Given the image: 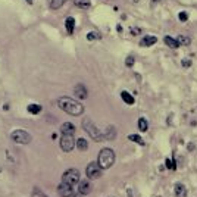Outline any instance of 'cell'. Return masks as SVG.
<instances>
[{"instance_id": "6da1fadb", "label": "cell", "mask_w": 197, "mask_h": 197, "mask_svg": "<svg viewBox=\"0 0 197 197\" xmlns=\"http://www.w3.org/2000/svg\"><path fill=\"white\" fill-rule=\"evenodd\" d=\"M57 106L62 109V111H65L66 113L72 115V116H79L84 113V106L77 102V100H72L69 97H60L57 100Z\"/></svg>"}, {"instance_id": "7a4b0ae2", "label": "cell", "mask_w": 197, "mask_h": 197, "mask_svg": "<svg viewBox=\"0 0 197 197\" xmlns=\"http://www.w3.org/2000/svg\"><path fill=\"white\" fill-rule=\"evenodd\" d=\"M99 160H97V163H99V166L102 168V169H109L113 163H115V151L112 150V149H102L100 150V153H99Z\"/></svg>"}, {"instance_id": "3957f363", "label": "cell", "mask_w": 197, "mask_h": 197, "mask_svg": "<svg viewBox=\"0 0 197 197\" xmlns=\"http://www.w3.org/2000/svg\"><path fill=\"white\" fill-rule=\"evenodd\" d=\"M82 128H84V131H87V134H88L94 141H102L103 138H104V135L100 133V129L91 122V119H88V118H85L84 121H82Z\"/></svg>"}, {"instance_id": "277c9868", "label": "cell", "mask_w": 197, "mask_h": 197, "mask_svg": "<svg viewBox=\"0 0 197 197\" xmlns=\"http://www.w3.org/2000/svg\"><path fill=\"white\" fill-rule=\"evenodd\" d=\"M10 138L15 143H18V144H30L31 140H32L31 134L28 133V131H25V129H15V131H12Z\"/></svg>"}, {"instance_id": "5b68a950", "label": "cell", "mask_w": 197, "mask_h": 197, "mask_svg": "<svg viewBox=\"0 0 197 197\" xmlns=\"http://www.w3.org/2000/svg\"><path fill=\"white\" fill-rule=\"evenodd\" d=\"M62 181L68 182V184H71V185L79 182V172H78L77 169H74V168H69L66 172H63V175H62Z\"/></svg>"}, {"instance_id": "8992f818", "label": "cell", "mask_w": 197, "mask_h": 197, "mask_svg": "<svg viewBox=\"0 0 197 197\" xmlns=\"http://www.w3.org/2000/svg\"><path fill=\"white\" fill-rule=\"evenodd\" d=\"M100 166H99V163H96V162H91L88 166H87V169H85V173H87V178H90V180H96V178H99L100 177Z\"/></svg>"}, {"instance_id": "52a82bcc", "label": "cell", "mask_w": 197, "mask_h": 197, "mask_svg": "<svg viewBox=\"0 0 197 197\" xmlns=\"http://www.w3.org/2000/svg\"><path fill=\"white\" fill-rule=\"evenodd\" d=\"M75 147V141L72 138V135H63L60 137V149L63 151H71Z\"/></svg>"}, {"instance_id": "ba28073f", "label": "cell", "mask_w": 197, "mask_h": 197, "mask_svg": "<svg viewBox=\"0 0 197 197\" xmlns=\"http://www.w3.org/2000/svg\"><path fill=\"white\" fill-rule=\"evenodd\" d=\"M57 193H59V196L60 197H72V185L71 184H68V182H65V181H62L59 185H57Z\"/></svg>"}, {"instance_id": "9c48e42d", "label": "cell", "mask_w": 197, "mask_h": 197, "mask_svg": "<svg viewBox=\"0 0 197 197\" xmlns=\"http://www.w3.org/2000/svg\"><path fill=\"white\" fill-rule=\"evenodd\" d=\"M74 94H75L77 99L84 100V99H87V96H88V91H87V87H84L82 84H77L75 88H74Z\"/></svg>"}, {"instance_id": "30bf717a", "label": "cell", "mask_w": 197, "mask_h": 197, "mask_svg": "<svg viewBox=\"0 0 197 197\" xmlns=\"http://www.w3.org/2000/svg\"><path fill=\"white\" fill-rule=\"evenodd\" d=\"M60 133L63 135H72L75 133V125L71 124V122H63L60 125Z\"/></svg>"}, {"instance_id": "8fae6325", "label": "cell", "mask_w": 197, "mask_h": 197, "mask_svg": "<svg viewBox=\"0 0 197 197\" xmlns=\"http://www.w3.org/2000/svg\"><path fill=\"white\" fill-rule=\"evenodd\" d=\"M155 43H158V37H155V35H146L140 41V46L141 47H149V46H153Z\"/></svg>"}, {"instance_id": "7c38bea8", "label": "cell", "mask_w": 197, "mask_h": 197, "mask_svg": "<svg viewBox=\"0 0 197 197\" xmlns=\"http://www.w3.org/2000/svg\"><path fill=\"white\" fill-rule=\"evenodd\" d=\"M91 190V182L90 181H79V187H78V191L81 196H85V194H88Z\"/></svg>"}, {"instance_id": "4fadbf2b", "label": "cell", "mask_w": 197, "mask_h": 197, "mask_svg": "<svg viewBox=\"0 0 197 197\" xmlns=\"http://www.w3.org/2000/svg\"><path fill=\"white\" fill-rule=\"evenodd\" d=\"M163 41H165V44H166L168 47H171V49H178V47H180L178 40L173 38V37H171V35H165Z\"/></svg>"}, {"instance_id": "5bb4252c", "label": "cell", "mask_w": 197, "mask_h": 197, "mask_svg": "<svg viewBox=\"0 0 197 197\" xmlns=\"http://www.w3.org/2000/svg\"><path fill=\"white\" fill-rule=\"evenodd\" d=\"M173 191H175V196L177 197H187V188L184 184H177Z\"/></svg>"}, {"instance_id": "9a60e30c", "label": "cell", "mask_w": 197, "mask_h": 197, "mask_svg": "<svg viewBox=\"0 0 197 197\" xmlns=\"http://www.w3.org/2000/svg\"><path fill=\"white\" fill-rule=\"evenodd\" d=\"M65 27H66L68 34H72V32H74V28H75V19H74L72 16L66 18V21H65Z\"/></svg>"}, {"instance_id": "2e32d148", "label": "cell", "mask_w": 197, "mask_h": 197, "mask_svg": "<svg viewBox=\"0 0 197 197\" xmlns=\"http://www.w3.org/2000/svg\"><path fill=\"white\" fill-rule=\"evenodd\" d=\"M121 99H122L126 104H134V103H135V99L131 96L128 91H121Z\"/></svg>"}, {"instance_id": "e0dca14e", "label": "cell", "mask_w": 197, "mask_h": 197, "mask_svg": "<svg viewBox=\"0 0 197 197\" xmlns=\"http://www.w3.org/2000/svg\"><path fill=\"white\" fill-rule=\"evenodd\" d=\"M27 111H28V113H31V115H38V113L43 111V107H41L40 104H28V106H27Z\"/></svg>"}, {"instance_id": "ac0fdd59", "label": "cell", "mask_w": 197, "mask_h": 197, "mask_svg": "<svg viewBox=\"0 0 197 197\" xmlns=\"http://www.w3.org/2000/svg\"><path fill=\"white\" fill-rule=\"evenodd\" d=\"M74 3H75V6H78L81 9H88L91 6L90 0H74Z\"/></svg>"}, {"instance_id": "d6986e66", "label": "cell", "mask_w": 197, "mask_h": 197, "mask_svg": "<svg viewBox=\"0 0 197 197\" xmlns=\"http://www.w3.org/2000/svg\"><path fill=\"white\" fill-rule=\"evenodd\" d=\"M104 137H106L107 140H113V138L116 137V129H115V126H107Z\"/></svg>"}, {"instance_id": "ffe728a7", "label": "cell", "mask_w": 197, "mask_h": 197, "mask_svg": "<svg viewBox=\"0 0 197 197\" xmlns=\"http://www.w3.org/2000/svg\"><path fill=\"white\" fill-rule=\"evenodd\" d=\"M128 140H129V141H134V143H137V144H140V146H144V144H146L144 140H143L138 134H129V135H128Z\"/></svg>"}, {"instance_id": "44dd1931", "label": "cell", "mask_w": 197, "mask_h": 197, "mask_svg": "<svg viewBox=\"0 0 197 197\" xmlns=\"http://www.w3.org/2000/svg\"><path fill=\"white\" fill-rule=\"evenodd\" d=\"M75 146H77L81 151H85L87 149H88V143H87V140H85V138H78Z\"/></svg>"}, {"instance_id": "7402d4cb", "label": "cell", "mask_w": 197, "mask_h": 197, "mask_svg": "<svg viewBox=\"0 0 197 197\" xmlns=\"http://www.w3.org/2000/svg\"><path fill=\"white\" fill-rule=\"evenodd\" d=\"M138 129L141 131V133H146V131L149 129V122L146 118H140L138 119Z\"/></svg>"}, {"instance_id": "603a6c76", "label": "cell", "mask_w": 197, "mask_h": 197, "mask_svg": "<svg viewBox=\"0 0 197 197\" xmlns=\"http://www.w3.org/2000/svg\"><path fill=\"white\" fill-rule=\"evenodd\" d=\"M165 166L171 171H177V163H175V159L173 158H166L165 160Z\"/></svg>"}, {"instance_id": "cb8c5ba5", "label": "cell", "mask_w": 197, "mask_h": 197, "mask_svg": "<svg viewBox=\"0 0 197 197\" xmlns=\"http://www.w3.org/2000/svg\"><path fill=\"white\" fill-rule=\"evenodd\" d=\"M177 40H178V43L181 46H190L191 44V38L188 35H180Z\"/></svg>"}, {"instance_id": "d4e9b609", "label": "cell", "mask_w": 197, "mask_h": 197, "mask_svg": "<svg viewBox=\"0 0 197 197\" xmlns=\"http://www.w3.org/2000/svg\"><path fill=\"white\" fill-rule=\"evenodd\" d=\"M100 38H102V35H100V32H97V31H91V32L87 34V40H88V41H97V40H100Z\"/></svg>"}, {"instance_id": "484cf974", "label": "cell", "mask_w": 197, "mask_h": 197, "mask_svg": "<svg viewBox=\"0 0 197 197\" xmlns=\"http://www.w3.org/2000/svg\"><path fill=\"white\" fill-rule=\"evenodd\" d=\"M65 3H66V0H52V2H50V8L56 10V9L62 8Z\"/></svg>"}, {"instance_id": "4316f807", "label": "cell", "mask_w": 197, "mask_h": 197, "mask_svg": "<svg viewBox=\"0 0 197 197\" xmlns=\"http://www.w3.org/2000/svg\"><path fill=\"white\" fill-rule=\"evenodd\" d=\"M134 63H135V59H134V56H133V55L126 56V59H125V65H126L128 68H133V66H134Z\"/></svg>"}, {"instance_id": "83f0119b", "label": "cell", "mask_w": 197, "mask_h": 197, "mask_svg": "<svg viewBox=\"0 0 197 197\" xmlns=\"http://www.w3.org/2000/svg\"><path fill=\"white\" fill-rule=\"evenodd\" d=\"M178 19L181 21V22H185V21H188V13L187 12H180L178 13Z\"/></svg>"}, {"instance_id": "f1b7e54d", "label": "cell", "mask_w": 197, "mask_h": 197, "mask_svg": "<svg viewBox=\"0 0 197 197\" xmlns=\"http://www.w3.org/2000/svg\"><path fill=\"white\" fill-rule=\"evenodd\" d=\"M191 63H193V62H191L190 59H182V60H181V65H182L184 68H190Z\"/></svg>"}, {"instance_id": "f546056e", "label": "cell", "mask_w": 197, "mask_h": 197, "mask_svg": "<svg viewBox=\"0 0 197 197\" xmlns=\"http://www.w3.org/2000/svg\"><path fill=\"white\" fill-rule=\"evenodd\" d=\"M141 34V28H131V35H138Z\"/></svg>"}, {"instance_id": "4dcf8cb0", "label": "cell", "mask_w": 197, "mask_h": 197, "mask_svg": "<svg viewBox=\"0 0 197 197\" xmlns=\"http://www.w3.org/2000/svg\"><path fill=\"white\" fill-rule=\"evenodd\" d=\"M116 31H118V32H119V34H121V32H122V31H124V28H122V27H121V24H118V25H116Z\"/></svg>"}, {"instance_id": "1f68e13d", "label": "cell", "mask_w": 197, "mask_h": 197, "mask_svg": "<svg viewBox=\"0 0 197 197\" xmlns=\"http://www.w3.org/2000/svg\"><path fill=\"white\" fill-rule=\"evenodd\" d=\"M188 150H190V151L194 150V144H193V143H188Z\"/></svg>"}, {"instance_id": "d6a6232c", "label": "cell", "mask_w": 197, "mask_h": 197, "mask_svg": "<svg viewBox=\"0 0 197 197\" xmlns=\"http://www.w3.org/2000/svg\"><path fill=\"white\" fill-rule=\"evenodd\" d=\"M9 109V104H3V111H8Z\"/></svg>"}, {"instance_id": "836d02e7", "label": "cell", "mask_w": 197, "mask_h": 197, "mask_svg": "<svg viewBox=\"0 0 197 197\" xmlns=\"http://www.w3.org/2000/svg\"><path fill=\"white\" fill-rule=\"evenodd\" d=\"M27 2H28V5H32V0H27Z\"/></svg>"}, {"instance_id": "e575fe53", "label": "cell", "mask_w": 197, "mask_h": 197, "mask_svg": "<svg viewBox=\"0 0 197 197\" xmlns=\"http://www.w3.org/2000/svg\"><path fill=\"white\" fill-rule=\"evenodd\" d=\"M151 2H153V3H156V2H160V0H151Z\"/></svg>"}, {"instance_id": "d590c367", "label": "cell", "mask_w": 197, "mask_h": 197, "mask_svg": "<svg viewBox=\"0 0 197 197\" xmlns=\"http://www.w3.org/2000/svg\"><path fill=\"white\" fill-rule=\"evenodd\" d=\"M74 197H81V194H79V196H74Z\"/></svg>"}, {"instance_id": "8d00e7d4", "label": "cell", "mask_w": 197, "mask_h": 197, "mask_svg": "<svg viewBox=\"0 0 197 197\" xmlns=\"http://www.w3.org/2000/svg\"><path fill=\"white\" fill-rule=\"evenodd\" d=\"M134 2H138V0H134Z\"/></svg>"}]
</instances>
